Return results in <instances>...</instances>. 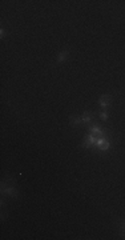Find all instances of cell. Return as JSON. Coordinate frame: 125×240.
Returning <instances> with one entry per match:
<instances>
[{
	"label": "cell",
	"mask_w": 125,
	"mask_h": 240,
	"mask_svg": "<svg viewBox=\"0 0 125 240\" xmlns=\"http://www.w3.org/2000/svg\"><path fill=\"white\" fill-rule=\"evenodd\" d=\"M112 98H113V95H102L101 98H100V100H98V104H100V107L104 111H106L109 107H111Z\"/></svg>",
	"instance_id": "1"
},
{
	"label": "cell",
	"mask_w": 125,
	"mask_h": 240,
	"mask_svg": "<svg viewBox=\"0 0 125 240\" xmlns=\"http://www.w3.org/2000/svg\"><path fill=\"white\" fill-rule=\"evenodd\" d=\"M71 124L73 127H80V125L84 124L83 117L81 116H71Z\"/></svg>",
	"instance_id": "2"
},
{
	"label": "cell",
	"mask_w": 125,
	"mask_h": 240,
	"mask_svg": "<svg viewBox=\"0 0 125 240\" xmlns=\"http://www.w3.org/2000/svg\"><path fill=\"white\" fill-rule=\"evenodd\" d=\"M68 56H69V51H68V50H64V51H61V52L57 55V63H59V64H60V63H62L64 60H67V59H68Z\"/></svg>",
	"instance_id": "3"
},
{
	"label": "cell",
	"mask_w": 125,
	"mask_h": 240,
	"mask_svg": "<svg viewBox=\"0 0 125 240\" xmlns=\"http://www.w3.org/2000/svg\"><path fill=\"white\" fill-rule=\"evenodd\" d=\"M81 117H83V121H84V123H91V121L93 120V113L85 111V112H84L83 115H81Z\"/></svg>",
	"instance_id": "4"
},
{
	"label": "cell",
	"mask_w": 125,
	"mask_h": 240,
	"mask_svg": "<svg viewBox=\"0 0 125 240\" xmlns=\"http://www.w3.org/2000/svg\"><path fill=\"white\" fill-rule=\"evenodd\" d=\"M100 117H101V120H106V119H108V113H106V111H102V112L100 113Z\"/></svg>",
	"instance_id": "5"
},
{
	"label": "cell",
	"mask_w": 125,
	"mask_h": 240,
	"mask_svg": "<svg viewBox=\"0 0 125 240\" xmlns=\"http://www.w3.org/2000/svg\"><path fill=\"white\" fill-rule=\"evenodd\" d=\"M4 36H5V31H4V29H2V39L4 38Z\"/></svg>",
	"instance_id": "6"
}]
</instances>
